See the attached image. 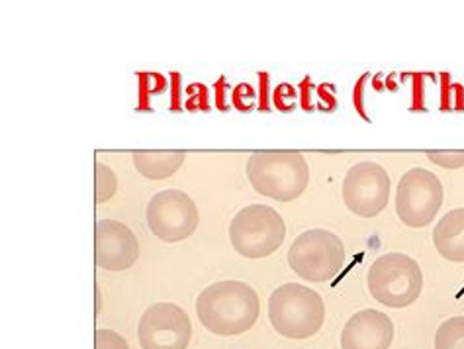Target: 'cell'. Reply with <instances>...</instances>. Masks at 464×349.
Masks as SVG:
<instances>
[{"mask_svg": "<svg viewBox=\"0 0 464 349\" xmlns=\"http://www.w3.org/2000/svg\"><path fill=\"white\" fill-rule=\"evenodd\" d=\"M261 303L255 288L243 281H218L206 286L197 300L202 326L216 335H239L255 326Z\"/></svg>", "mask_w": 464, "mask_h": 349, "instance_id": "6da1fadb", "label": "cell"}, {"mask_svg": "<svg viewBox=\"0 0 464 349\" xmlns=\"http://www.w3.org/2000/svg\"><path fill=\"white\" fill-rule=\"evenodd\" d=\"M247 177L259 195L292 202L308 189L310 167L298 151H257L247 161Z\"/></svg>", "mask_w": 464, "mask_h": 349, "instance_id": "7a4b0ae2", "label": "cell"}, {"mask_svg": "<svg viewBox=\"0 0 464 349\" xmlns=\"http://www.w3.org/2000/svg\"><path fill=\"white\" fill-rule=\"evenodd\" d=\"M268 320L283 338L308 340L324 328L325 305L314 288L286 283L268 298Z\"/></svg>", "mask_w": 464, "mask_h": 349, "instance_id": "3957f363", "label": "cell"}, {"mask_svg": "<svg viewBox=\"0 0 464 349\" xmlns=\"http://www.w3.org/2000/svg\"><path fill=\"white\" fill-rule=\"evenodd\" d=\"M366 283L376 303L388 308H406L423 291V273L410 256L386 254L371 265Z\"/></svg>", "mask_w": 464, "mask_h": 349, "instance_id": "277c9868", "label": "cell"}, {"mask_svg": "<svg viewBox=\"0 0 464 349\" xmlns=\"http://www.w3.org/2000/svg\"><path fill=\"white\" fill-rule=\"evenodd\" d=\"M286 224L275 208L266 204H251L241 208L229 224L231 246L247 259L273 256L285 244Z\"/></svg>", "mask_w": 464, "mask_h": 349, "instance_id": "5b68a950", "label": "cell"}, {"mask_svg": "<svg viewBox=\"0 0 464 349\" xmlns=\"http://www.w3.org/2000/svg\"><path fill=\"white\" fill-rule=\"evenodd\" d=\"M288 265L310 283L332 281L345 265L343 239L322 228L304 232L288 249Z\"/></svg>", "mask_w": 464, "mask_h": 349, "instance_id": "8992f818", "label": "cell"}, {"mask_svg": "<svg viewBox=\"0 0 464 349\" xmlns=\"http://www.w3.org/2000/svg\"><path fill=\"white\" fill-rule=\"evenodd\" d=\"M443 204V185L439 177L423 167L401 175L396 190V214L408 228L430 226Z\"/></svg>", "mask_w": 464, "mask_h": 349, "instance_id": "52a82bcc", "label": "cell"}, {"mask_svg": "<svg viewBox=\"0 0 464 349\" xmlns=\"http://www.w3.org/2000/svg\"><path fill=\"white\" fill-rule=\"evenodd\" d=\"M145 218H148V226L155 238L165 244H179L197 230L200 214L187 192L167 189L157 192L150 200Z\"/></svg>", "mask_w": 464, "mask_h": 349, "instance_id": "ba28073f", "label": "cell"}, {"mask_svg": "<svg viewBox=\"0 0 464 349\" xmlns=\"http://www.w3.org/2000/svg\"><path fill=\"white\" fill-rule=\"evenodd\" d=\"M345 207L361 218H374L390 200V177L382 165L361 161L353 165L343 180Z\"/></svg>", "mask_w": 464, "mask_h": 349, "instance_id": "9c48e42d", "label": "cell"}, {"mask_svg": "<svg viewBox=\"0 0 464 349\" xmlns=\"http://www.w3.org/2000/svg\"><path fill=\"white\" fill-rule=\"evenodd\" d=\"M190 335V318L179 305H151L140 318L138 338L141 349H187Z\"/></svg>", "mask_w": 464, "mask_h": 349, "instance_id": "30bf717a", "label": "cell"}, {"mask_svg": "<svg viewBox=\"0 0 464 349\" xmlns=\"http://www.w3.org/2000/svg\"><path fill=\"white\" fill-rule=\"evenodd\" d=\"M94 259L104 271H128L140 259V242L126 224L99 220L94 228Z\"/></svg>", "mask_w": 464, "mask_h": 349, "instance_id": "8fae6325", "label": "cell"}, {"mask_svg": "<svg viewBox=\"0 0 464 349\" xmlns=\"http://www.w3.org/2000/svg\"><path fill=\"white\" fill-rule=\"evenodd\" d=\"M394 340V324L384 312L366 308L351 316L341 332L343 349H388Z\"/></svg>", "mask_w": 464, "mask_h": 349, "instance_id": "7c38bea8", "label": "cell"}, {"mask_svg": "<svg viewBox=\"0 0 464 349\" xmlns=\"http://www.w3.org/2000/svg\"><path fill=\"white\" fill-rule=\"evenodd\" d=\"M433 244L447 261H464V208L447 212L433 230Z\"/></svg>", "mask_w": 464, "mask_h": 349, "instance_id": "4fadbf2b", "label": "cell"}, {"mask_svg": "<svg viewBox=\"0 0 464 349\" xmlns=\"http://www.w3.org/2000/svg\"><path fill=\"white\" fill-rule=\"evenodd\" d=\"M182 163L185 153L182 151H136L133 153V167L141 177L150 180H163L173 177Z\"/></svg>", "mask_w": 464, "mask_h": 349, "instance_id": "5bb4252c", "label": "cell"}, {"mask_svg": "<svg viewBox=\"0 0 464 349\" xmlns=\"http://www.w3.org/2000/svg\"><path fill=\"white\" fill-rule=\"evenodd\" d=\"M435 349H464V316L449 318L439 326Z\"/></svg>", "mask_w": 464, "mask_h": 349, "instance_id": "9a60e30c", "label": "cell"}, {"mask_svg": "<svg viewBox=\"0 0 464 349\" xmlns=\"http://www.w3.org/2000/svg\"><path fill=\"white\" fill-rule=\"evenodd\" d=\"M140 81V104L138 112H153L151 96L167 91V79L159 73H138Z\"/></svg>", "mask_w": 464, "mask_h": 349, "instance_id": "2e32d148", "label": "cell"}, {"mask_svg": "<svg viewBox=\"0 0 464 349\" xmlns=\"http://www.w3.org/2000/svg\"><path fill=\"white\" fill-rule=\"evenodd\" d=\"M118 190V179L116 173L110 170L108 165H104L102 161H96L94 165V192H96V202L102 204L108 202L116 195Z\"/></svg>", "mask_w": 464, "mask_h": 349, "instance_id": "e0dca14e", "label": "cell"}, {"mask_svg": "<svg viewBox=\"0 0 464 349\" xmlns=\"http://www.w3.org/2000/svg\"><path fill=\"white\" fill-rule=\"evenodd\" d=\"M296 99H298V92H296L295 87L288 85V82H283V85H278L275 89V92H273V104H275V108H276V111H280V112H285V114L295 111Z\"/></svg>", "mask_w": 464, "mask_h": 349, "instance_id": "ac0fdd59", "label": "cell"}, {"mask_svg": "<svg viewBox=\"0 0 464 349\" xmlns=\"http://www.w3.org/2000/svg\"><path fill=\"white\" fill-rule=\"evenodd\" d=\"M427 160L443 170H460L464 167V151H427Z\"/></svg>", "mask_w": 464, "mask_h": 349, "instance_id": "d6986e66", "label": "cell"}, {"mask_svg": "<svg viewBox=\"0 0 464 349\" xmlns=\"http://www.w3.org/2000/svg\"><path fill=\"white\" fill-rule=\"evenodd\" d=\"M94 349H130V345L118 332L101 328L94 334Z\"/></svg>", "mask_w": 464, "mask_h": 349, "instance_id": "ffe728a7", "label": "cell"}, {"mask_svg": "<svg viewBox=\"0 0 464 349\" xmlns=\"http://www.w3.org/2000/svg\"><path fill=\"white\" fill-rule=\"evenodd\" d=\"M255 99H257V96H255V89L247 85V82H241V85H237L234 92H231V102H234L239 112H251L255 106Z\"/></svg>", "mask_w": 464, "mask_h": 349, "instance_id": "44dd1931", "label": "cell"}, {"mask_svg": "<svg viewBox=\"0 0 464 349\" xmlns=\"http://www.w3.org/2000/svg\"><path fill=\"white\" fill-rule=\"evenodd\" d=\"M187 111H210V102H208V87L204 85H188L187 87Z\"/></svg>", "mask_w": 464, "mask_h": 349, "instance_id": "7402d4cb", "label": "cell"}, {"mask_svg": "<svg viewBox=\"0 0 464 349\" xmlns=\"http://www.w3.org/2000/svg\"><path fill=\"white\" fill-rule=\"evenodd\" d=\"M317 96H320V111L322 112H335L337 111V96H335V85H329V82H324V85L317 87Z\"/></svg>", "mask_w": 464, "mask_h": 349, "instance_id": "603a6c76", "label": "cell"}, {"mask_svg": "<svg viewBox=\"0 0 464 349\" xmlns=\"http://www.w3.org/2000/svg\"><path fill=\"white\" fill-rule=\"evenodd\" d=\"M182 77L180 73H170V112H180L182 111Z\"/></svg>", "mask_w": 464, "mask_h": 349, "instance_id": "cb8c5ba5", "label": "cell"}, {"mask_svg": "<svg viewBox=\"0 0 464 349\" xmlns=\"http://www.w3.org/2000/svg\"><path fill=\"white\" fill-rule=\"evenodd\" d=\"M369 79H371V75L364 73V75L357 81L355 89H353V104H355L357 112H359L361 118H364V120H369V116H366V111H364V87H366V81H369Z\"/></svg>", "mask_w": 464, "mask_h": 349, "instance_id": "d4e9b609", "label": "cell"}, {"mask_svg": "<svg viewBox=\"0 0 464 349\" xmlns=\"http://www.w3.org/2000/svg\"><path fill=\"white\" fill-rule=\"evenodd\" d=\"M312 79L310 77H304L302 82H300V104H302V111L306 112H312L314 111V104H312V96H310V91H312Z\"/></svg>", "mask_w": 464, "mask_h": 349, "instance_id": "484cf974", "label": "cell"}, {"mask_svg": "<svg viewBox=\"0 0 464 349\" xmlns=\"http://www.w3.org/2000/svg\"><path fill=\"white\" fill-rule=\"evenodd\" d=\"M214 96H216V108L218 111L226 112L229 104L226 102L227 99V92H226V77H219L218 82H214Z\"/></svg>", "mask_w": 464, "mask_h": 349, "instance_id": "4316f807", "label": "cell"}, {"mask_svg": "<svg viewBox=\"0 0 464 349\" xmlns=\"http://www.w3.org/2000/svg\"><path fill=\"white\" fill-rule=\"evenodd\" d=\"M259 111L268 112V108H271V104H268V85H271V77H268V73H259Z\"/></svg>", "mask_w": 464, "mask_h": 349, "instance_id": "83f0119b", "label": "cell"}, {"mask_svg": "<svg viewBox=\"0 0 464 349\" xmlns=\"http://www.w3.org/2000/svg\"><path fill=\"white\" fill-rule=\"evenodd\" d=\"M411 111H423V75H413V106Z\"/></svg>", "mask_w": 464, "mask_h": 349, "instance_id": "f1b7e54d", "label": "cell"}, {"mask_svg": "<svg viewBox=\"0 0 464 349\" xmlns=\"http://www.w3.org/2000/svg\"><path fill=\"white\" fill-rule=\"evenodd\" d=\"M441 79H443L441 111L447 112V111H453V104H450V101H453V96H450V91H453V85H450V77H449V75H441Z\"/></svg>", "mask_w": 464, "mask_h": 349, "instance_id": "f546056e", "label": "cell"}, {"mask_svg": "<svg viewBox=\"0 0 464 349\" xmlns=\"http://www.w3.org/2000/svg\"><path fill=\"white\" fill-rule=\"evenodd\" d=\"M455 92H457V106L455 111H464V87L462 85H455Z\"/></svg>", "mask_w": 464, "mask_h": 349, "instance_id": "4dcf8cb0", "label": "cell"}, {"mask_svg": "<svg viewBox=\"0 0 464 349\" xmlns=\"http://www.w3.org/2000/svg\"><path fill=\"white\" fill-rule=\"evenodd\" d=\"M96 300H99V303H96V312H101V291L99 288H96Z\"/></svg>", "mask_w": 464, "mask_h": 349, "instance_id": "1f68e13d", "label": "cell"}]
</instances>
